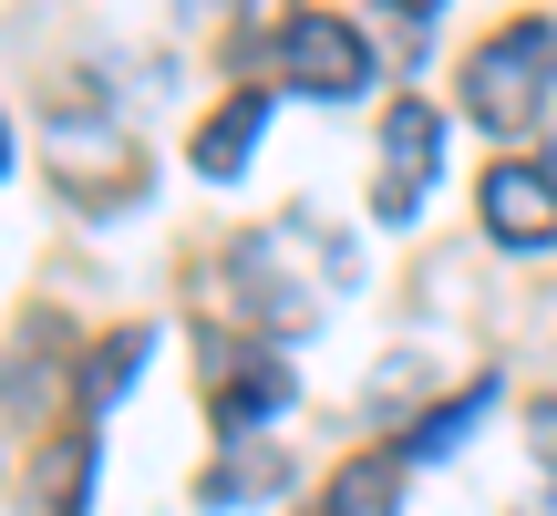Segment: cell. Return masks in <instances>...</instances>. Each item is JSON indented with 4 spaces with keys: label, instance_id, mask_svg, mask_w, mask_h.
Returning <instances> with one entry per match:
<instances>
[{
    "label": "cell",
    "instance_id": "9",
    "mask_svg": "<svg viewBox=\"0 0 557 516\" xmlns=\"http://www.w3.org/2000/svg\"><path fill=\"white\" fill-rule=\"evenodd\" d=\"M41 486H52L41 516H83V506H94V423H73L62 455H41Z\"/></svg>",
    "mask_w": 557,
    "mask_h": 516
},
{
    "label": "cell",
    "instance_id": "16",
    "mask_svg": "<svg viewBox=\"0 0 557 516\" xmlns=\"http://www.w3.org/2000/svg\"><path fill=\"white\" fill-rule=\"evenodd\" d=\"M547 165H557V145H547Z\"/></svg>",
    "mask_w": 557,
    "mask_h": 516
},
{
    "label": "cell",
    "instance_id": "15",
    "mask_svg": "<svg viewBox=\"0 0 557 516\" xmlns=\"http://www.w3.org/2000/svg\"><path fill=\"white\" fill-rule=\"evenodd\" d=\"M0 165H11V135H0Z\"/></svg>",
    "mask_w": 557,
    "mask_h": 516
},
{
    "label": "cell",
    "instance_id": "5",
    "mask_svg": "<svg viewBox=\"0 0 557 516\" xmlns=\"http://www.w3.org/2000/svg\"><path fill=\"white\" fill-rule=\"evenodd\" d=\"M278 403H289V361L278 352H238V361L207 352V414H218L227 444H259L278 423Z\"/></svg>",
    "mask_w": 557,
    "mask_h": 516
},
{
    "label": "cell",
    "instance_id": "2",
    "mask_svg": "<svg viewBox=\"0 0 557 516\" xmlns=\"http://www.w3.org/2000/svg\"><path fill=\"white\" fill-rule=\"evenodd\" d=\"M278 62H289V83L320 94V103H351L361 83H372V41H361V21H341V11H289Z\"/></svg>",
    "mask_w": 557,
    "mask_h": 516
},
{
    "label": "cell",
    "instance_id": "3",
    "mask_svg": "<svg viewBox=\"0 0 557 516\" xmlns=\"http://www.w3.org/2000/svg\"><path fill=\"white\" fill-rule=\"evenodd\" d=\"M475 218H485V238L496 248H557V165L537 156H496L485 165V186H475Z\"/></svg>",
    "mask_w": 557,
    "mask_h": 516
},
{
    "label": "cell",
    "instance_id": "8",
    "mask_svg": "<svg viewBox=\"0 0 557 516\" xmlns=\"http://www.w3.org/2000/svg\"><path fill=\"white\" fill-rule=\"evenodd\" d=\"M269 486H278V455H269V444H227V455L207 465L197 496H207V506H259Z\"/></svg>",
    "mask_w": 557,
    "mask_h": 516
},
{
    "label": "cell",
    "instance_id": "12",
    "mask_svg": "<svg viewBox=\"0 0 557 516\" xmlns=\"http://www.w3.org/2000/svg\"><path fill=\"white\" fill-rule=\"evenodd\" d=\"M527 444H537V465L557 476V393H537V403H527Z\"/></svg>",
    "mask_w": 557,
    "mask_h": 516
},
{
    "label": "cell",
    "instance_id": "4",
    "mask_svg": "<svg viewBox=\"0 0 557 516\" xmlns=\"http://www.w3.org/2000/svg\"><path fill=\"white\" fill-rule=\"evenodd\" d=\"M434 165H444V114L403 94L393 114H382V176H372V207H382V228H403V218L423 207Z\"/></svg>",
    "mask_w": 557,
    "mask_h": 516
},
{
    "label": "cell",
    "instance_id": "6",
    "mask_svg": "<svg viewBox=\"0 0 557 516\" xmlns=\"http://www.w3.org/2000/svg\"><path fill=\"white\" fill-rule=\"evenodd\" d=\"M145 352H156V331H145V320L103 331V341H94V361H83V382H73V414H83V423H103V414H114V393L145 372Z\"/></svg>",
    "mask_w": 557,
    "mask_h": 516
},
{
    "label": "cell",
    "instance_id": "13",
    "mask_svg": "<svg viewBox=\"0 0 557 516\" xmlns=\"http://www.w3.org/2000/svg\"><path fill=\"white\" fill-rule=\"evenodd\" d=\"M393 11H403V21H434V11H444V0H393Z\"/></svg>",
    "mask_w": 557,
    "mask_h": 516
},
{
    "label": "cell",
    "instance_id": "1",
    "mask_svg": "<svg viewBox=\"0 0 557 516\" xmlns=\"http://www.w3.org/2000/svg\"><path fill=\"white\" fill-rule=\"evenodd\" d=\"M547 94H557V21L517 11V21H496V32L465 52V114H475L485 135L547 124Z\"/></svg>",
    "mask_w": 557,
    "mask_h": 516
},
{
    "label": "cell",
    "instance_id": "11",
    "mask_svg": "<svg viewBox=\"0 0 557 516\" xmlns=\"http://www.w3.org/2000/svg\"><path fill=\"white\" fill-rule=\"evenodd\" d=\"M485 403H496V382H465V393H444V414H423V423H413V455H444L455 434H475Z\"/></svg>",
    "mask_w": 557,
    "mask_h": 516
},
{
    "label": "cell",
    "instance_id": "14",
    "mask_svg": "<svg viewBox=\"0 0 557 516\" xmlns=\"http://www.w3.org/2000/svg\"><path fill=\"white\" fill-rule=\"evenodd\" d=\"M527 516H557V496H547V506H527Z\"/></svg>",
    "mask_w": 557,
    "mask_h": 516
},
{
    "label": "cell",
    "instance_id": "10",
    "mask_svg": "<svg viewBox=\"0 0 557 516\" xmlns=\"http://www.w3.org/2000/svg\"><path fill=\"white\" fill-rule=\"evenodd\" d=\"M320 516H393V465H341L331 476V496H320Z\"/></svg>",
    "mask_w": 557,
    "mask_h": 516
},
{
    "label": "cell",
    "instance_id": "7",
    "mask_svg": "<svg viewBox=\"0 0 557 516\" xmlns=\"http://www.w3.org/2000/svg\"><path fill=\"white\" fill-rule=\"evenodd\" d=\"M259 135H269V94H227L218 114L197 124V176H218V186H227V176L248 165V145H259Z\"/></svg>",
    "mask_w": 557,
    "mask_h": 516
}]
</instances>
